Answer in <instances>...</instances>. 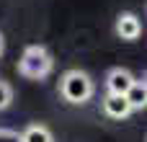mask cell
<instances>
[{
  "mask_svg": "<svg viewBox=\"0 0 147 142\" xmlns=\"http://www.w3.org/2000/svg\"><path fill=\"white\" fill-rule=\"evenodd\" d=\"M93 91H96V85H93L90 75L83 70H67L59 78V93L67 103H85L93 96Z\"/></svg>",
  "mask_w": 147,
  "mask_h": 142,
  "instance_id": "cell-2",
  "label": "cell"
},
{
  "mask_svg": "<svg viewBox=\"0 0 147 142\" xmlns=\"http://www.w3.org/2000/svg\"><path fill=\"white\" fill-rule=\"evenodd\" d=\"M103 114H106L109 119H127V116L132 114V109H129V103H127L124 96L106 93V96H103Z\"/></svg>",
  "mask_w": 147,
  "mask_h": 142,
  "instance_id": "cell-5",
  "label": "cell"
},
{
  "mask_svg": "<svg viewBox=\"0 0 147 142\" xmlns=\"http://www.w3.org/2000/svg\"><path fill=\"white\" fill-rule=\"evenodd\" d=\"M0 142H21V135H18V132H13V129L0 127Z\"/></svg>",
  "mask_w": 147,
  "mask_h": 142,
  "instance_id": "cell-9",
  "label": "cell"
},
{
  "mask_svg": "<svg viewBox=\"0 0 147 142\" xmlns=\"http://www.w3.org/2000/svg\"><path fill=\"white\" fill-rule=\"evenodd\" d=\"M21 142H54V137L44 124H28L21 132Z\"/></svg>",
  "mask_w": 147,
  "mask_h": 142,
  "instance_id": "cell-7",
  "label": "cell"
},
{
  "mask_svg": "<svg viewBox=\"0 0 147 142\" xmlns=\"http://www.w3.org/2000/svg\"><path fill=\"white\" fill-rule=\"evenodd\" d=\"M134 80H137V78H134L127 67H114V70H109V75H106V91L114 93V96H124V93L132 88Z\"/></svg>",
  "mask_w": 147,
  "mask_h": 142,
  "instance_id": "cell-3",
  "label": "cell"
},
{
  "mask_svg": "<svg viewBox=\"0 0 147 142\" xmlns=\"http://www.w3.org/2000/svg\"><path fill=\"white\" fill-rule=\"evenodd\" d=\"M124 98H127V103H129L132 111H142L147 106V85H145V80H134L132 88L124 93Z\"/></svg>",
  "mask_w": 147,
  "mask_h": 142,
  "instance_id": "cell-6",
  "label": "cell"
},
{
  "mask_svg": "<svg viewBox=\"0 0 147 142\" xmlns=\"http://www.w3.org/2000/svg\"><path fill=\"white\" fill-rule=\"evenodd\" d=\"M52 67H54V60H52L49 49L41 47V44H31V47H26L23 54H21V60H18V70H21V75H26V78H31V80H41V78H47V75L52 72Z\"/></svg>",
  "mask_w": 147,
  "mask_h": 142,
  "instance_id": "cell-1",
  "label": "cell"
},
{
  "mask_svg": "<svg viewBox=\"0 0 147 142\" xmlns=\"http://www.w3.org/2000/svg\"><path fill=\"white\" fill-rule=\"evenodd\" d=\"M10 101H13V88H10L5 80H0V111H3V109H8V106H10Z\"/></svg>",
  "mask_w": 147,
  "mask_h": 142,
  "instance_id": "cell-8",
  "label": "cell"
},
{
  "mask_svg": "<svg viewBox=\"0 0 147 142\" xmlns=\"http://www.w3.org/2000/svg\"><path fill=\"white\" fill-rule=\"evenodd\" d=\"M0 54H3V34H0Z\"/></svg>",
  "mask_w": 147,
  "mask_h": 142,
  "instance_id": "cell-10",
  "label": "cell"
},
{
  "mask_svg": "<svg viewBox=\"0 0 147 142\" xmlns=\"http://www.w3.org/2000/svg\"><path fill=\"white\" fill-rule=\"evenodd\" d=\"M114 31H116L119 39L134 41V39H140V34H142V21H140L134 13H119V16H116Z\"/></svg>",
  "mask_w": 147,
  "mask_h": 142,
  "instance_id": "cell-4",
  "label": "cell"
}]
</instances>
